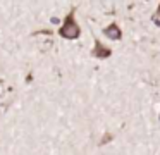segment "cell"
I'll return each mask as SVG.
<instances>
[{
    "label": "cell",
    "mask_w": 160,
    "mask_h": 155,
    "mask_svg": "<svg viewBox=\"0 0 160 155\" xmlns=\"http://www.w3.org/2000/svg\"><path fill=\"white\" fill-rule=\"evenodd\" d=\"M155 24H157V26H160V21H157V19H155Z\"/></svg>",
    "instance_id": "4"
},
{
    "label": "cell",
    "mask_w": 160,
    "mask_h": 155,
    "mask_svg": "<svg viewBox=\"0 0 160 155\" xmlns=\"http://www.w3.org/2000/svg\"><path fill=\"white\" fill-rule=\"evenodd\" d=\"M93 55H95V57H100V59H105V57H108V55H110V50H108V48H105L102 43H98V41H97Z\"/></svg>",
    "instance_id": "3"
},
{
    "label": "cell",
    "mask_w": 160,
    "mask_h": 155,
    "mask_svg": "<svg viewBox=\"0 0 160 155\" xmlns=\"http://www.w3.org/2000/svg\"><path fill=\"white\" fill-rule=\"evenodd\" d=\"M103 33H105V36L112 38V40H119V38H121V29H119L117 24H110Z\"/></svg>",
    "instance_id": "2"
},
{
    "label": "cell",
    "mask_w": 160,
    "mask_h": 155,
    "mask_svg": "<svg viewBox=\"0 0 160 155\" xmlns=\"http://www.w3.org/2000/svg\"><path fill=\"white\" fill-rule=\"evenodd\" d=\"M158 12H160V7H158Z\"/></svg>",
    "instance_id": "5"
},
{
    "label": "cell",
    "mask_w": 160,
    "mask_h": 155,
    "mask_svg": "<svg viewBox=\"0 0 160 155\" xmlns=\"http://www.w3.org/2000/svg\"><path fill=\"white\" fill-rule=\"evenodd\" d=\"M59 34L62 38H67V40H76V38L79 36V26L74 23V10L66 17V23H64V26L59 29Z\"/></svg>",
    "instance_id": "1"
}]
</instances>
